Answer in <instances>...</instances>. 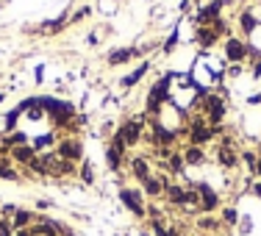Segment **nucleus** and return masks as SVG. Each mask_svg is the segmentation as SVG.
<instances>
[{"label": "nucleus", "mask_w": 261, "mask_h": 236, "mask_svg": "<svg viewBox=\"0 0 261 236\" xmlns=\"http://www.w3.org/2000/svg\"><path fill=\"white\" fill-rule=\"evenodd\" d=\"M0 236H14V228H11V222H9V220L0 222Z\"/></svg>", "instance_id": "473e14b6"}, {"label": "nucleus", "mask_w": 261, "mask_h": 236, "mask_svg": "<svg viewBox=\"0 0 261 236\" xmlns=\"http://www.w3.org/2000/svg\"><path fill=\"white\" fill-rule=\"evenodd\" d=\"M164 192H167V197H170V203H172V206H184V203H186V189H184V186L170 183Z\"/></svg>", "instance_id": "f3484780"}, {"label": "nucleus", "mask_w": 261, "mask_h": 236, "mask_svg": "<svg viewBox=\"0 0 261 236\" xmlns=\"http://www.w3.org/2000/svg\"><path fill=\"white\" fill-rule=\"evenodd\" d=\"M211 139V128L206 125V120H192L189 122V142L195 147H203Z\"/></svg>", "instance_id": "0eeeda50"}, {"label": "nucleus", "mask_w": 261, "mask_h": 236, "mask_svg": "<svg viewBox=\"0 0 261 236\" xmlns=\"http://www.w3.org/2000/svg\"><path fill=\"white\" fill-rule=\"evenodd\" d=\"M170 78H161L156 86L150 89V95H147V114L150 117H159L161 114V106H164L167 100H170Z\"/></svg>", "instance_id": "f257e3e1"}, {"label": "nucleus", "mask_w": 261, "mask_h": 236, "mask_svg": "<svg viewBox=\"0 0 261 236\" xmlns=\"http://www.w3.org/2000/svg\"><path fill=\"white\" fill-rule=\"evenodd\" d=\"M120 200H122V206H125L134 217H145L147 214V208L142 206V192L139 189H122L120 192Z\"/></svg>", "instance_id": "7ed1b4c3"}, {"label": "nucleus", "mask_w": 261, "mask_h": 236, "mask_svg": "<svg viewBox=\"0 0 261 236\" xmlns=\"http://www.w3.org/2000/svg\"><path fill=\"white\" fill-rule=\"evenodd\" d=\"M11 159L14 161H20V164H31V161H34V156H36V147H31V145H17V147H11Z\"/></svg>", "instance_id": "9b49d317"}, {"label": "nucleus", "mask_w": 261, "mask_h": 236, "mask_svg": "<svg viewBox=\"0 0 261 236\" xmlns=\"http://www.w3.org/2000/svg\"><path fill=\"white\" fill-rule=\"evenodd\" d=\"M147 70H150V61H142V64L136 67L134 72H130V75L122 78V86H134V84H139V81L145 78V72H147Z\"/></svg>", "instance_id": "dca6fc26"}, {"label": "nucleus", "mask_w": 261, "mask_h": 236, "mask_svg": "<svg viewBox=\"0 0 261 236\" xmlns=\"http://www.w3.org/2000/svg\"><path fill=\"white\" fill-rule=\"evenodd\" d=\"M242 161H245V164H247V167H250V170H253V172H256V164H258V156H256V153H250V150H245V153H242Z\"/></svg>", "instance_id": "cd10ccee"}, {"label": "nucleus", "mask_w": 261, "mask_h": 236, "mask_svg": "<svg viewBox=\"0 0 261 236\" xmlns=\"http://www.w3.org/2000/svg\"><path fill=\"white\" fill-rule=\"evenodd\" d=\"M167 164H170V170L181 172V170H184V156H181V153H172V156L167 159Z\"/></svg>", "instance_id": "5701e85b"}, {"label": "nucleus", "mask_w": 261, "mask_h": 236, "mask_svg": "<svg viewBox=\"0 0 261 236\" xmlns=\"http://www.w3.org/2000/svg\"><path fill=\"white\" fill-rule=\"evenodd\" d=\"M256 175H261V156H258V164H256Z\"/></svg>", "instance_id": "4c0bfd02"}, {"label": "nucleus", "mask_w": 261, "mask_h": 236, "mask_svg": "<svg viewBox=\"0 0 261 236\" xmlns=\"http://www.w3.org/2000/svg\"><path fill=\"white\" fill-rule=\"evenodd\" d=\"M247 103H250V106H258V103H261V92H258V95H253Z\"/></svg>", "instance_id": "c9c22d12"}, {"label": "nucleus", "mask_w": 261, "mask_h": 236, "mask_svg": "<svg viewBox=\"0 0 261 236\" xmlns=\"http://www.w3.org/2000/svg\"><path fill=\"white\" fill-rule=\"evenodd\" d=\"M117 136H120L122 142H125V147H130V145H136V142L142 139V122H136V120H130V122H125V125L117 131Z\"/></svg>", "instance_id": "9d476101"}, {"label": "nucleus", "mask_w": 261, "mask_h": 236, "mask_svg": "<svg viewBox=\"0 0 261 236\" xmlns=\"http://www.w3.org/2000/svg\"><path fill=\"white\" fill-rule=\"evenodd\" d=\"M139 53H142L139 47H122V50H114V53H109V64H125V61L136 59Z\"/></svg>", "instance_id": "ddd939ff"}, {"label": "nucleus", "mask_w": 261, "mask_h": 236, "mask_svg": "<svg viewBox=\"0 0 261 236\" xmlns=\"http://www.w3.org/2000/svg\"><path fill=\"white\" fill-rule=\"evenodd\" d=\"M31 220H34V214H31V211L17 208V214L11 217V228H14V231H25V228L31 225Z\"/></svg>", "instance_id": "2eb2a0df"}, {"label": "nucleus", "mask_w": 261, "mask_h": 236, "mask_svg": "<svg viewBox=\"0 0 261 236\" xmlns=\"http://www.w3.org/2000/svg\"><path fill=\"white\" fill-rule=\"evenodd\" d=\"M253 192H256V197H261V181H258L256 186H253Z\"/></svg>", "instance_id": "e433bc0d"}, {"label": "nucleus", "mask_w": 261, "mask_h": 236, "mask_svg": "<svg viewBox=\"0 0 261 236\" xmlns=\"http://www.w3.org/2000/svg\"><path fill=\"white\" fill-rule=\"evenodd\" d=\"M50 145H53V134H45L36 139V147H50Z\"/></svg>", "instance_id": "2f4dec72"}, {"label": "nucleus", "mask_w": 261, "mask_h": 236, "mask_svg": "<svg viewBox=\"0 0 261 236\" xmlns=\"http://www.w3.org/2000/svg\"><path fill=\"white\" fill-rule=\"evenodd\" d=\"M142 189H145V195L156 197V195H161V192H164V183H161V178L150 175V178H145V181H142Z\"/></svg>", "instance_id": "6ab92c4d"}, {"label": "nucleus", "mask_w": 261, "mask_h": 236, "mask_svg": "<svg viewBox=\"0 0 261 236\" xmlns=\"http://www.w3.org/2000/svg\"><path fill=\"white\" fill-rule=\"evenodd\" d=\"M175 45H178V31H172L170 39H167V45H164V53H172V50H175Z\"/></svg>", "instance_id": "c756f323"}, {"label": "nucleus", "mask_w": 261, "mask_h": 236, "mask_svg": "<svg viewBox=\"0 0 261 236\" xmlns=\"http://www.w3.org/2000/svg\"><path fill=\"white\" fill-rule=\"evenodd\" d=\"M28 117H31V120H42V117H45V111H42L39 100H36V103L31 106V109H28Z\"/></svg>", "instance_id": "c85d7f7f"}, {"label": "nucleus", "mask_w": 261, "mask_h": 236, "mask_svg": "<svg viewBox=\"0 0 261 236\" xmlns=\"http://www.w3.org/2000/svg\"><path fill=\"white\" fill-rule=\"evenodd\" d=\"M239 228H242V233H250V228H253V225H250V217H245V220H242V225H239Z\"/></svg>", "instance_id": "72a5a7b5"}, {"label": "nucleus", "mask_w": 261, "mask_h": 236, "mask_svg": "<svg viewBox=\"0 0 261 236\" xmlns=\"http://www.w3.org/2000/svg\"><path fill=\"white\" fill-rule=\"evenodd\" d=\"M217 161H220L222 167H236V164H239L233 147H217Z\"/></svg>", "instance_id": "a211bd4d"}, {"label": "nucleus", "mask_w": 261, "mask_h": 236, "mask_svg": "<svg viewBox=\"0 0 261 236\" xmlns=\"http://www.w3.org/2000/svg\"><path fill=\"white\" fill-rule=\"evenodd\" d=\"M56 156L64 159V161H81V156H84V147H81L78 139H61L59 147H56Z\"/></svg>", "instance_id": "39448f33"}, {"label": "nucleus", "mask_w": 261, "mask_h": 236, "mask_svg": "<svg viewBox=\"0 0 261 236\" xmlns=\"http://www.w3.org/2000/svg\"><path fill=\"white\" fill-rule=\"evenodd\" d=\"M195 189H197V195H200V208L203 211H214L217 206H220V195H217L208 183H197Z\"/></svg>", "instance_id": "1a4fd4ad"}, {"label": "nucleus", "mask_w": 261, "mask_h": 236, "mask_svg": "<svg viewBox=\"0 0 261 236\" xmlns=\"http://www.w3.org/2000/svg\"><path fill=\"white\" fill-rule=\"evenodd\" d=\"M203 109L208 111V122H211V125H220L228 106H225V100H222L220 95H208L206 100H203Z\"/></svg>", "instance_id": "20e7f679"}, {"label": "nucleus", "mask_w": 261, "mask_h": 236, "mask_svg": "<svg viewBox=\"0 0 261 236\" xmlns=\"http://www.w3.org/2000/svg\"><path fill=\"white\" fill-rule=\"evenodd\" d=\"M0 178H6V181H17V170L9 164V156H3V153H0Z\"/></svg>", "instance_id": "412c9836"}, {"label": "nucleus", "mask_w": 261, "mask_h": 236, "mask_svg": "<svg viewBox=\"0 0 261 236\" xmlns=\"http://www.w3.org/2000/svg\"><path fill=\"white\" fill-rule=\"evenodd\" d=\"M153 231H156V236H175V231L164 228V222H161V220H153Z\"/></svg>", "instance_id": "bb28decb"}, {"label": "nucleus", "mask_w": 261, "mask_h": 236, "mask_svg": "<svg viewBox=\"0 0 261 236\" xmlns=\"http://www.w3.org/2000/svg\"><path fill=\"white\" fill-rule=\"evenodd\" d=\"M225 3L228 0H211L208 6H203V9H197V14H195V25L197 28H203V25H211V22L220 17V11L225 9Z\"/></svg>", "instance_id": "f03ea898"}, {"label": "nucleus", "mask_w": 261, "mask_h": 236, "mask_svg": "<svg viewBox=\"0 0 261 236\" xmlns=\"http://www.w3.org/2000/svg\"><path fill=\"white\" fill-rule=\"evenodd\" d=\"M197 225H200L203 231H217V228H220V220H214V217H203Z\"/></svg>", "instance_id": "a878e982"}, {"label": "nucleus", "mask_w": 261, "mask_h": 236, "mask_svg": "<svg viewBox=\"0 0 261 236\" xmlns=\"http://www.w3.org/2000/svg\"><path fill=\"white\" fill-rule=\"evenodd\" d=\"M122 153H125V142L120 139V136H111V145L109 150H106V164H109V170H120V161H122Z\"/></svg>", "instance_id": "6e6552de"}, {"label": "nucleus", "mask_w": 261, "mask_h": 236, "mask_svg": "<svg viewBox=\"0 0 261 236\" xmlns=\"http://www.w3.org/2000/svg\"><path fill=\"white\" fill-rule=\"evenodd\" d=\"M84 17H89V6L78 9V11H75V17H70V25H72V22H78V20H84Z\"/></svg>", "instance_id": "7c9ffc66"}, {"label": "nucleus", "mask_w": 261, "mask_h": 236, "mask_svg": "<svg viewBox=\"0 0 261 236\" xmlns=\"http://www.w3.org/2000/svg\"><path fill=\"white\" fill-rule=\"evenodd\" d=\"M253 75L261 78V61H256V64H253Z\"/></svg>", "instance_id": "f704fd0d"}, {"label": "nucleus", "mask_w": 261, "mask_h": 236, "mask_svg": "<svg viewBox=\"0 0 261 236\" xmlns=\"http://www.w3.org/2000/svg\"><path fill=\"white\" fill-rule=\"evenodd\" d=\"M130 172H134V178H139V181L150 178V164H147V159L145 156H134L130 159Z\"/></svg>", "instance_id": "f8f14e48"}, {"label": "nucleus", "mask_w": 261, "mask_h": 236, "mask_svg": "<svg viewBox=\"0 0 261 236\" xmlns=\"http://www.w3.org/2000/svg\"><path fill=\"white\" fill-rule=\"evenodd\" d=\"M184 156V164H203V161H206V153H203V147H195V145H189L186 147V150L181 153Z\"/></svg>", "instance_id": "4468645a"}, {"label": "nucleus", "mask_w": 261, "mask_h": 236, "mask_svg": "<svg viewBox=\"0 0 261 236\" xmlns=\"http://www.w3.org/2000/svg\"><path fill=\"white\" fill-rule=\"evenodd\" d=\"M222 222H225V225H236V222H239L236 208H222Z\"/></svg>", "instance_id": "b1692460"}, {"label": "nucleus", "mask_w": 261, "mask_h": 236, "mask_svg": "<svg viewBox=\"0 0 261 236\" xmlns=\"http://www.w3.org/2000/svg\"><path fill=\"white\" fill-rule=\"evenodd\" d=\"M78 175H81V181H84V183H92V181H95V172H92V164H81V172H78Z\"/></svg>", "instance_id": "393cba45"}, {"label": "nucleus", "mask_w": 261, "mask_h": 236, "mask_svg": "<svg viewBox=\"0 0 261 236\" xmlns=\"http://www.w3.org/2000/svg\"><path fill=\"white\" fill-rule=\"evenodd\" d=\"M225 59L233 64H242L245 59H250V45H245L242 39H228L225 42Z\"/></svg>", "instance_id": "423d86ee"}, {"label": "nucleus", "mask_w": 261, "mask_h": 236, "mask_svg": "<svg viewBox=\"0 0 261 236\" xmlns=\"http://www.w3.org/2000/svg\"><path fill=\"white\" fill-rule=\"evenodd\" d=\"M0 222H3V211H0Z\"/></svg>", "instance_id": "58836bf2"}, {"label": "nucleus", "mask_w": 261, "mask_h": 236, "mask_svg": "<svg viewBox=\"0 0 261 236\" xmlns=\"http://www.w3.org/2000/svg\"><path fill=\"white\" fill-rule=\"evenodd\" d=\"M258 3H261V0H258Z\"/></svg>", "instance_id": "ea45409f"}, {"label": "nucleus", "mask_w": 261, "mask_h": 236, "mask_svg": "<svg viewBox=\"0 0 261 236\" xmlns=\"http://www.w3.org/2000/svg\"><path fill=\"white\" fill-rule=\"evenodd\" d=\"M195 39H197V45H200V47H211V45L217 42V34H214L208 25H203V28H197Z\"/></svg>", "instance_id": "aec40b11"}, {"label": "nucleus", "mask_w": 261, "mask_h": 236, "mask_svg": "<svg viewBox=\"0 0 261 236\" xmlns=\"http://www.w3.org/2000/svg\"><path fill=\"white\" fill-rule=\"evenodd\" d=\"M239 25H242V31H245V34H247V36H250V34H253V31H256V28H258V22H256V17H253V14H250V11H245V14H242V17H239Z\"/></svg>", "instance_id": "4be33fe9"}]
</instances>
